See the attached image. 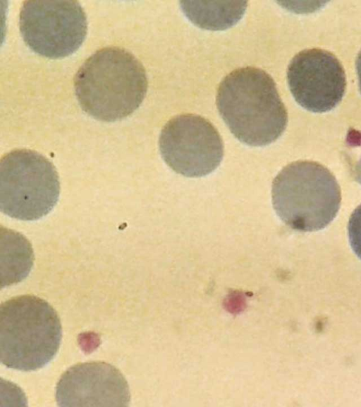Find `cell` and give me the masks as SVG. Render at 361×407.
Segmentation results:
<instances>
[{
  "label": "cell",
  "mask_w": 361,
  "mask_h": 407,
  "mask_svg": "<svg viewBox=\"0 0 361 407\" xmlns=\"http://www.w3.org/2000/svg\"><path fill=\"white\" fill-rule=\"evenodd\" d=\"M216 105L231 132L249 146L270 144L287 125V111L275 82L257 68H240L228 74L219 86Z\"/></svg>",
  "instance_id": "obj_1"
},
{
  "label": "cell",
  "mask_w": 361,
  "mask_h": 407,
  "mask_svg": "<svg viewBox=\"0 0 361 407\" xmlns=\"http://www.w3.org/2000/svg\"><path fill=\"white\" fill-rule=\"evenodd\" d=\"M74 85L83 111L98 120L114 122L139 107L147 93V78L143 66L131 53L106 47L84 62Z\"/></svg>",
  "instance_id": "obj_2"
},
{
  "label": "cell",
  "mask_w": 361,
  "mask_h": 407,
  "mask_svg": "<svg viewBox=\"0 0 361 407\" xmlns=\"http://www.w3.org/2000/svg\"><path fill=\"white\" fill-rule=\"evenodd\" d=\"M54 309L33 295L14 297L0 306V360L7 367L32 371L48 364L61 343Z\"/></svg>",
  "instance_id": "obj_3"
},
{
  "label": "cell",
  "mask_w": 361,
  "mask_h": 407,
  "mask_svg": "<svg viewBox=\"0 0 361 407\" xmlns=\"http://www.w3.org/2000/svg\"><path fill=\"white\" fill-rule=\"evenodd\" d=\"M341 201L333 174L313 161L286 165L272 184L274 208L281 220L300 232L324 228L336 217Z\"/></svg>",
  "instance_id": "obj_4"
},
{
  "label": "cell",
  "mask_w": 361,
  "mask_h": 407,
  "mask_svg": "<svg viewBox=\"0 0 361 407\" xmlns=\"http://www.w3.org/2000/svg\"><path fill=\"white\" fill-rule=\"evenodd\" d=\"M60 192L54 166L41 154L13 151L0 161V209L16 219L37 220L56 205Z\"/></svg>",
  "instance_id": "obj_5"
},
{
  "label": "cell",
  "mask_w": 361,
  "mask_h": 407,
  "mask_svg": "<svg viewBox=\"0 0 361 407\" xmlns=\"http://www.w3.org/2000/svg\"><path fill=\"white\" fill-rule=\"evenodd\" d=\"M19 28L24 42L32 51L59 59L80 47L87 23L76 1H25L20 12Z\"/></svg>",
  "instance_id": "obj_6"
},
{
  "label": "cell",
  "mask_w": 361,
  "mask_h": 407,
  "mask_svg": "<svg viewBox=\"0 0 361 407\" xmlns=\"http://www.w3.org/2000/svg\"><path fill=\"white\" fill-rule=\"evenodd\" d=\"M159 144L166 163L176 172L190 177L211 173L224 155L223 141L216 129L196 114L171 119L161 130Z\"/></svg>",
  "instance_id": "obj_7"
},
{
  "label": "cell",
  "mask_w": 361,
  "mask_h": 407,
  "mask_svg": "<svg viewBox=\"0 0 361 407\" xmlns=\"http://www.w3.org/2000/svg\"><path fill=\"white\" fill-rule=\"evenodd\" d=\"M287 79L295 101L307 110L318 113L336 107L346 86L345 72L338 59L318 48L297 54L288 65Z\"/></svg>",
  "instance_id": "obj_8"
},
{
  "label": "cell",
  "mask_w": 361,
  "mask_h": 407,
  "mask_svg": "<svg viewBox=\"0 0 361 407\" xmlns=\"http://www.w3.org/2000/svg\"><path fill=\"white\" fill-rule=\"evenodd\" d=\"M56 399L59 406H128L130 395L121 372L97 361L67 370L57 383Z\"/></svg>",
  "instance_id": "obj_9"
},
{
  "label": "cell",
  "mask_w": 361,
  "mask_h": 407,
  "mask_svg": "<svg viewBox=\"0 0 361 407\" xmlns=\"http://www.w3.org/2000/svg\"><path fill=\"white\" fill-rule=\"evenodd\" d=\"M180 7L198 27L217 30L236 23L245 13L247 1H181Z\"/></svg>",
  "instance_id": "obj_10"
},
{
  "label": "cell",
  "mask_w": 361,
  "mask_h": 407,
  "mask_svg": "<svg viewBox=\"0 0 361 407\" xmlns=\"http://www.w3.org/2000/svg\"><path fill=\"white\" fill-rule=\"evenodd\" d=\"M348 230L351 247L361 259V205L358 206L351 214Z\"/></svg>",
  "instance_id": "obj_11"
},
{
  "label": "cell",
  "mask_w": 361,
  "mask_h": 407,
  "mask_svg": "<svg viewBox=\"0 0 361 407\" xmlns=\"http://www.w3.org/2000/svg\"><path fill=\"white\" fill-rule=\"evenodd\" d=\"M356 68L358 76L359 87L361 93V51L360 52L357 57Z\"/></svg>",
  "instance_id": "obj_12"
},
{
  "label": "cell",
  "mask_w": 361,
  "mask_h": 407,
  "mask_svg": "<svg viewBox=\"0 0 361 407\" xmlns=\"http://www.w3.org/2000/svg\"><path fill=\"white\" fill-rule=\"evenodd\" d=\"M355 177L357 182L361 184V158L356 164L355 168Z\"/></svg>",
  "instance_id": "obj_13"
}]
</instances>
